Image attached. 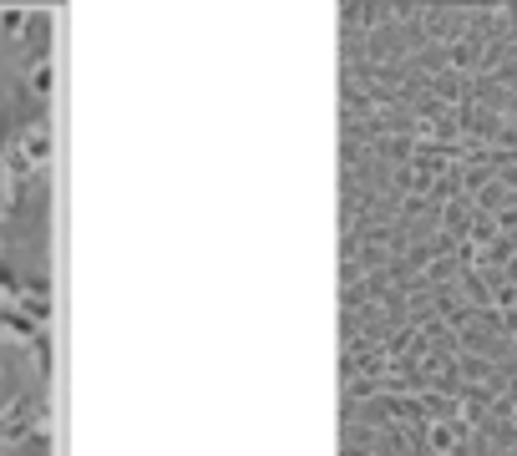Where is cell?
<instances>
[{"instance_id":"6da1fadb","label":"cell","mask_w":517,"mask_h":456,"mask_svg":"<svg viewBox=\"0 0 517 456\" xmlns=\"http://www.w3.org/2000/svg\"><path fill=\"white\" fill-rule=\"evenodd\" d=\"M26 436H31V406H26V401H11L6 411H0V441L16 446V441H26Z\"/></svg>"},{"instance_id":"7a4b0ae2","label":"cell","mask_w":517,"mask_h":456,"mask_svg":"<svg viewBox=\"0 0 517 456\" xmlns=\"http://www.w3.org/2000/svg\"><path fill=\"white\" fill-rule=\"evenodd\" d=\"M0 325H6V335H21V340L36 330V320L21 315V304H6V310H0Z\"/></svg>"},{"instance_id":"3957f363","label":"cell","mask_w":517,"mask_h":456,"mask_svg":"<svg viewBox=\"0 0 517 456\" xmlns=\"http://www.w3.org/2000/svg\"><path fill=\"white\" fill-rule=\"evenodd\" d=\"M26 26V11H0V31H6V36H16Z\"/></svg>"},{"instance_id":"277c9868","label":"cell","mask_w":517,"mask_h":456,"mask_svg":"<svg viewBox=\"0 0 517 456\" xmlns=\"http://www.w3.org/2000/svg\"><path fill=\"white\" fill-rule=\"evenodd\" d=\"M31 87H36V92H51V66H36V76H31Z\"/></svg>"},{"instance_id":"5b68a950","label":"cell","mask_w":517,"mask_h":456,"mask_svg":"<svg viewBox=\"0 0 517 456\" xmlns=\"http://www.w3.org/2000/svg\"><path fill=\"white\" fill-rule=\"evenodd\" d=\"M11 203V178H6V168H0V208Z\"/></svg>"}]
</instances>
